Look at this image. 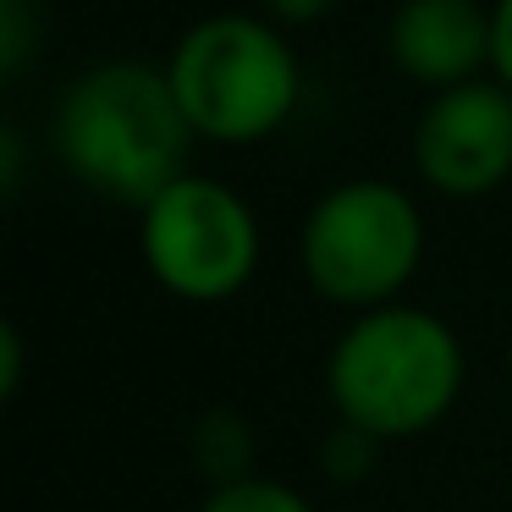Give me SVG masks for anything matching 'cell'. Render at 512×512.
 Segmentation results:
<instances>
[{"mask_svg":"<svg viewBox=\"0 0 512 512\" xmlns=\"http://www.w3.org/2000/svg\"><path fill=\"white\" fill-rule=\"evenodd\" d=\"M386 56L424 94L490 78L496 61L490 0H397V12L386 17Z\"/></svg>","mask_w":512,"mask_h":512,"instance_id":"52a82bcc","label":"cell"},{"mask_svg":"<svg viewBox=\"0 0 512 512\" xmlns=\"http://www.w3.org/2000/svg\"><path fill=\"white\" fill-rule=\"evenodd\" d=\"M380 452H386L380 435L331 419V430H325V441H320V468H325V479H336V485H364V479L375 474Z\"/></svg>","mask_w":512,"mask_h":512,"instance_id":"30bf717a","label":"cell"},{"mask_svg":"<svg viewBox=\"0 0 512 512\" xmlns=\"http://www.w3.org/2000/svg\"><path fill=\"white\" fill-rule=\"evenodd\" d=\"M259 12L270 17V23H281L292 34V28H309V23H320L325 12H331L336 0H254Z\"/></svg>","mask_w":512,"mask_h":512,"instance_id":"7c38bea8","label":"cell"},{"mask_svg":"<svg viewBox=\"0 0 512 512\" xmlns=\"http://www.w3.org/2000/svg\"><path fill=\"white\" fill-rule=\"evenodd\" d=\"M259 215L232 182L188 171L138 210V259L149 281L177 303L215 309L259 276Z\"/></svg>","mask_w":512,"mask_h":512,"instance_id":"5b68a950","label":"cell"},{"mask_svg":"<svg viewBox=\"0 0 512 512\" xmlns=\"http://www.w3.org/2000/svg\"><path fill=\"white\" fill-rule=\"evenodd\" d=\"M50 144L78 188L138 215L155 193L193 171L188 160L199 138L177 105L166 61L111 56L61 89Z\"/></svg>","mask_w":512,"mask_h":512,"instance_id":"6da1fadb","label":"cell"},{"mask_svg":"<svg viewBox=\"0 0 512 512\" xmlns=\"http://www.w3.org/2000/svg\"><path fill=\"white\" fill-rule=\"evenodd\" d=\"M188 452H193V463H199V474L210 479V490L259 474L254 468L259 463V435H254V424L232 408L199 413V424H193V435H188Z\"/></svg>","mask_w":512,"mask_h":512,"instance_id":"ba28073f","label":"cell"},{"mask_svg":"<svg viewBox=\"0 0 512 512\" xmlns=\"http://www.w3.org/2000/svg\"><path fill=\"white\" fill-rule=\"evenodd\" d=\"M507 380H512V336H507Z\"/></svg>","mask_w":512,"mask_h":512,"instance_id":"9a60e30c","label":"cell"},{"mask_svg":"<svg viewBox=\"0 0 512 512\" xmlns=\"http://www.w3.org/2000/svg\"><path fill=\"white\" fill-rule=\"evenodd\" d=\"M23 391V331L12 320L0 325V397L12 402Z\"/></svg>","mask_w":512,"mask_h":512,"instance_id":"4fadbf2b","label":"cell"},{"mask_svg":"<svg viewBox=\"0 0 512 512\" xmlns=\"http://www.w3.org/2000/svg\"><path fill=\"white\" fill-rule=\"evenodd\" d=\"M199 512H314V501L287 479L248 474V479H232V485H215Z\"/></svg>","mask_w":512,"mask_h":512,"instance_id":"9c48e42d","label":"cell"},{"mask_svg":"<svg viewBox=\"0 0 512 512\" xmlns=\"http://www.w3.org/2000/svg\"><path fill=\"white\" fill-rule=\"evenodd\" d=\"M490 23H496V61H490V78H501L512 89V0H490Z\"/></svg>","mask_w":512,"mask_h":512,"instance_id":"5bb4252c","label":"cell"},{"mask_svg":"<svg viewBox=\"0 0 512 512\" xmlns=\"http://www.w3.org/2000/svg\"><path fill=\"white\" fill-rule=\"evenodd\" d=\"M413 171L435 199L474 204L512 182V89L479 78L446 94H424L413 122Z\"/></svg>","mask_w":512,"mask_h":512,"instance_id":"8992f818","label":"cell"},{"mask_svg":"<svg viewBox=\"0 0 512 512\" xmlns=\"http://www.w3.org/2000/svg\"><path fill=\"white\" fill-rule=\"evenodd\" d=\"M166 78L199 144L248 149L276 138L303 105V61L265 12H210L177 34Z\"/></svg>","mask_w":512,"mask_h":512,"instance_id":"3957f363","label":"cell"},{"mask_svg":"<svg viewBox=\"0 0 512 512\" xmlns=\"http://www.w3.org/2000/svg\"><path fill=\"white\" fill-rule=\"evenodd\" d=\"M34 0H0V78H23L28 56L39 45Z\"/></svg>","mask_w":512,"mask_h":512,"instance_id":"8fae6325","label":"cell"},{"mask_svg":"<svg viewBox=\"0 0 512 512\" xmlns=\"http://www.w3.org/2000/svg\"><path fill=\"white\" fill-rule=\"evenodd\" d=\"M468 386V347L452 320L424 303H386L353 314L325 353V402L342 424L386 446L419 441L452 419Z\"/></svg>","mask_w":512,"mask_h":512,"instance_id":"7a4b0ae2","label":"cell"},{"mask_svg":"<svg viewBox=\"0 0 512 512\" xmlns=\"http://www.w3.org/2000/svg\"><path fill=\"white\" fill-rule=\"evenodd\" d=\"M430 226L402 182L347 177L309 204L298 226V270L331 309L369 314L402 303L424 265Z\"/></svg>","mask_w":512,"mask_h":512,"instance_id":"277c9868","label":"cell"}]
</instances>
